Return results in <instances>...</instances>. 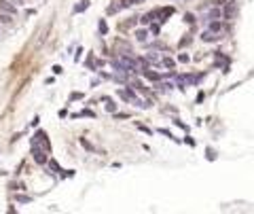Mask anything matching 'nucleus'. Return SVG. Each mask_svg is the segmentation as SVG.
I'll use <instances>...</instances> for the list:
<instances>
[{"instance_id": "15", "label": "nucleus", "mask_w": 254, "mask_h": 214, "mask_svg": "<svg viewBox=\"0 0 254 214\" xmlns=\"http://www.w3.org/2000/svg\"><path fill=\"white\" fill-rule=\"evenodd\" d=\"M207 159H216V155H214V151H210V148H207Z\"/></svg>"}, {"instance_id": "17", "label": "nucleus", "mask_w": 254, "mask_h": 214, "mask_svg": "<svg viewBox=\"0 0 254 214\" xmlns=\"http://www.w3.org/2000/svg\"><path fill=\"white\" fill-rule=\"evenodd\" d=\"M13 2H15V4H21V2H24V0H13Z\"/></svg>"}, {"instance_id": "2", "label": "nucleus", "mask_w": 254, "mask_h": 214, "mask_svg": "<svg viewBox=\"0 0 254 214\" xmlns=\"http://www.w3.org/2000/svg\"><path fill=\"white\" fill-rule=\"evenodd\" d=\"M0 11L15 15V13H17V7L13 4V0H0Z\"/></svg>"}, {"instance_id": "8", "label": "nucleus", "mask_w": 254, "mask_h": 214, "mask_svg": "<svg viewBox=\"0 0 254 214\" xmlns=\"http://www.w3.org/2000/svg\"><path fill=\"white\" fill-rule=\"evenodd\" d=\"M210 30H212V32H220V30H222V24H218L216 19H214V21L210 24Z\"/></svg>"}, {"instance_id": "5", "label": "nucleus", "mask_w": 254, "mask_h": 214, "mask_svg": "<svg viewBox=\"0 0 254 214\" xmlns=\"http://www.w3.org/2000/svg\"><path fill=\"white\" fill-rule=\"evenodd\" d=\"M11 19H13V15H11V13L0 11V21H2V24H11Z\"/></svg>"}, {"instance_id": "9", "label": "nucleus", "mask_w": 254, "mask_h": 214, "mask_svg": "<svg viewBox=\"0 0 254 214\" xmlns=\"http://www.w3.org/2000/svg\"><path fill=\"white\" fill-rule=\"evenodd\" d=\"M106 110H108V112H114V110H117V104H114L112 100H108V102H106Z\"/></svg>"}, {"instance_id": "11", "label": "nucleus", "mask_w": 254, "mask_h": 214, "mask_svg": "<svg viewBox=\"0 0 254 214\" xmlns=\"http://www.w3.org/2000/svg\"><path fill=\"white\" fill-rule=\"evenodd\" d=\"M163 66H165V68H174V60H169V57H163Z\"/></svg>"}, {"instance_id": "13", "label": "nucleus", "mask_w": 254, "mask_h": 214, "mask_svg": "<svg viewBox=\"0 0 254 214\" xmlns=\"http://www.w3.org/2000/svg\"><path fill=\"white\" fill-rule=\"evenodd\" d=\"M81 144H83V146H85V148H87V151H93V146H91V144L87 142L85 138H81Z\"/></svg>"}, {"instance_id": "7", "label": "nucleus", "mask_w": 254, "mask_h": 214, "mask_svg": "<svg viewBox=\"0 0 254 214\" xmlns=\"http://www.w3.org/2000/svg\"><path fill=\"white\" fill-rule=\"evenodd\" d=\"M87 7H89V0H83V2H81L78 7H74V13H81V11H85Z\"/></svg>"}, {"instance_id": "14", "label": "nucleus", "mask_w": 254, "mask_h": 214, "mask_svg": "<svg viewBox=\"0 0 254 214\" xmlns=\"http://www.w3.org/2000/svg\"><path fill=\"white\" fill-rule=\"evenodd\" d=\"M106 30H108V28H106V24L102 21V24H100V32H102V34H106Z\"/></svg>"}, {"instance_id": "18", "label": "nucleus", "mask_w": 254, "mask_h": 214, "mask_svg": "<svg viewBox=\"0 0 254 214\" xmlns=\"http://www.w3.org/2000/svg\"><path fill=\"white\" fill-rule=\"evenodd\" d=\"M131 2H133V4H138V2H142V0H131Z\"/></svg>"}, {"instance_id": "3", "label": "nucleus", "mask_w": 254, "mask_h": 214, "mask_svg": "<svg viewBox=\"0 0 254 214\" xmlns=\"http://www.w3.org/2000/svg\"><path fill=\"white\" fill-rule=\"evenodd\" d=\"M119 95H121L123 100H133V91H131V89H121Z\"/></svg>"}, {"instance_id": "6", "label": "nucleus", "mask_w": 254, "mask_h": 214, "mask_svg": "<svg viewBox=\"0 0 254 214\" xmlns=\"http://www.w3.org/2000/svg\"><path fill=\"white\" fill-rule=\"evenodd\" d=\"M136 38H138L140 43H144L146 38H148V32H146V30H138V32H136Z\"/></svg>"}, {"instance_id": "1", "label": "nucleus", "mask_w": 254, "mask_h": 214, "mask_svg": "<svg viewBox=\"0 0 254 214\" xmlns=\"http://www.w3.org/2000/svg\"><path fill=\"white\" fill-rule=\"evenodd\" d=\"M32 155H34V161H36L38 166H45L49 161V148H40L34 144V148H32Z\"/></svg>"}, {"instance_id": "10", "label": "nucleus", "mask_w": 254, "mask_h": 214, "mask_svg": "<svg viewBox=\"0 0 254 214\" xmlns=\"http://www.w3.org/2000/svg\"><path fill=\"white\" fill-rule=\"evenodd\" d=\"M207 17L214 21V19H218V17H220V11H216V9H214V11H210V15H207Z\"/></svg>"}, {"instance_id": "12", "label": "nucleus", "mask_w": 254, "mask_h": 214, "mask_svg": "<svg viewBox=\"0 0 254 214\" xmlns=\"http://www.w3.org/2000/svg\"><path fill=\"white\" fill-rule=\"evenodd\" d=\"M17 202H19V203H25V202H30V197H28V195H17Z\"/></svg>"}, {"instance_id": "16", "label": "nucleus", "mask_w": 254, "mask_h": 214, "mask_svg": "<svg viewBox=\"0 0 254 214\" xmlns=\"http://www.w3.org/2000/svg\"><path fill=\"white\" fill-rule=\"evenodd\" d=\"M53 72L55 74H61V66H53Z\"/></svg>"}, {"instance_id": "4", "label": "nucleus", "mask_w": 254, "mask_h": 214, "mask_svg": "<svg viewBox=\"0 0 254 214\" xmlns=\"http://www.w3.org/2000/svg\"><path fill=\"white\" fill-rule=\"evenodd\" d=\"M144 76L148 79V81H159V79H161V74H157V72H150V70H144Z\"/></svg>"}]
</instances>
